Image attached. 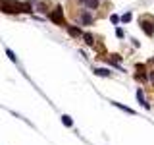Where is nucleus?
Returning <instances> with one entry per match:
<instances>
[{"mask_svg":"<svg viewBox=\"0 0 154 145\" xmlns=\"http://www.w3.org/2000/svg\"><path fill=\"white\" fill-rule=\"evenodd\" d=\"M62 120H64L66 126H71V118H69V116H62Z\"/></svg>","mask_w":154,"mask_h":145,"instance_id":"nucleus-4","label":"nucleus"},{"mask_svg":"<svg viewBox=\"0 0 154 145\" xmlns=\"http://www.w3.org/2000/svg\"><path fill=\"white\" fill-rule=\"evenodd\" d=\"M81 21H83V23H87V25H89V23L93 21V16H91L89 12H83V14H81Z\"/></svg>","mask_w":154,"mask_h":145,"instance_id":"nucleus-2","label":"nucleus"},{"mask_svg":"<svg viewBox=\"0 0 154 145\" xmlns=\"http://www.w3.org/2000/svg\"><path fill=\"white\" fill-rule=\"evenodd\" d=\"M85 41H87V45H93V37L91 35H85Z\"/></svg>","mask_w":154,"mask_h":145,"instance_id":"nucleus-5","label":"nucleus"},{"mask_svg":"<svg viewBox=\"0 0 154 145\" xmlns=\"http://www.w3.org/2000/svg\"><path fill=\"white\" fill-rule=\"evenodd\" d=\"M96 74H98V76H108L110 72H108V70H102V68H98V70H96Z\"/></svg>","mask_w":154,"mask_h":145,"instance_id":"nucleus-3","label":"nucleus"},{"mask_svg":"<svg viewBox=\"0 0 154 145\" xmlns=\"http://www.w3.org/2000/svg\"><path fill=\"white\" fill-rule=\"evenodd\" d=\"M81 2H83L89 10H96V8H98V0H81Z\"/></svg>","mask_w":154,"mask_h":145,"instance_id":"nucleus-1","label":"nucleus"},{"mask_svg":"<svg viewBox=\"0 0 154 145\" xmlns=\"http://www.w3.org/2000/svg\"><path fill=\"white\" fill-rule=\"evenodd\" d=\"M122 19H123V21H129V19H131V14H125Z\"/></svg>","mask_w":154,"mask_h":145,"instance_id":"nucleus-6","label":"nucleus"},{"mask_svg":"<svg viewBox=\"0 0 154 145\" xmlns=\"http://www.w3.org/2000/svg\"><path fill=\"white\" fill-rule=\"evenodd\" d=\"M150 81L154 83V72H150Z\"/></svg>","mask_w":154,"mask_h":145,"instance_id":"nucleus-7","label":"nucleus"}]
</instances>
